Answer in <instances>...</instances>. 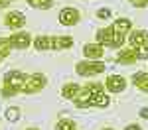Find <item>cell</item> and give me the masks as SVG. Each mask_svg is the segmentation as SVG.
<instances>
[{
    "instance_id": "cell-30",
    "label": "cell",
    "mask_w": 148,
    "mask_h": 130,
    "mask_svg": "<svg viewBox=\"0 0 148 130\" xmlns=\"http://www.w3.org/2000/svg\"><path fill=\"white\" fill-rule=\"evenodd\" d=\"M26 130H40V128H26Z\"/></svg>"
},
{
    "instance_id": "cell-25",
    "label": "cell",
    "mask_w": 148,
    "mask_h": 130,
    "mask_svg": "<svg viewBox=\"0 0 148 130\" xmlns=\"http://www.w3.org/2000/svg\"><path fill=\"white\" fill-rule=\"evenodd\" d=\"M113 14H111V10L109 8H99V12H97V18H101V20H109Z\"/></svg>"
},
{
    "instance_id": "cell-7",
    "label": "cell",
    "mask_w": 148,
    "mask_h": 130,
    "mask_svg": "<svg viewBox=\"0 0 148 130\" xmlns=\"http://www.w3.org/2000/svg\"><path fill=\"white\" fill-rule=\"evenodd\" d=\"M91 101H93V91L85 85V87H81V91L77 93V97L73 99V103L77 108H89L91 106Z\"/></svg>"
},
{
    "instance_id": "cell-17",
    "label": "cell",
    "mask_w": 148,
    "mask_h": 130,
    "mask_svg": "<svg viewBox=\"0 0 148 130\" xmlns=\"http://www.w3.org/2000/svg\"><path fill=\"white\" fill-rule=\"evenodd\" d=\"M109 103H111V99H109V95L105 93V91H101V93L93 95L91 106H97V108H107V106H109Z\"/></svg>"
},
{
    "instance_id": "cell-19",
    "label": "cell",
    "mask_w": 148,
    "mask_h": 130,
    "mask_svg": "<svg viewBox=\"0 0 148 130\" xmlns=\"http://www.w3.org/2000/svg\"><path fill=\"white\" fill-rule=\"evenodd\" d=\"M12 51V44H10V37H0V57H8Z\"/></svg>"
},
{
    "instance_id": "cell-26",
    "label": "cell",
    "mask_w": 148,
    "mask_h": 130,
    "mask_svg": "<svg viewBox=\"0 0 148 130\" xmlns=\"http://www.w3.org/2000/svg\"><path fill=\"white\" fill-rule=\"evenodd\" d=\"M132 6H136V8H142V6H146L148 4V0H128Z\"/></svg>"
},
{
    "instance_id": "cell-10",
    "label": "cell",
    "mask_w": 148,
    "mask_h": 130,
    "mask_svg": "<svg viewBox=\"0 0 148 130\" xmlns=\"http://www.w3.org/2000/svg\"><path fill=\"white\" fill-rule=\"evenodd\" d=\"M138 57H136V49L134 47H130V49H121L119 53H116V63H121V65H132V63H136Z\"/></svg>"
},
{
    "instance_id": "cell-1",
    "label": "cell",
    "mask_w": 148,
    "mask_h": 130,
    "mask_svg": "<svg viewBox=\"0 0 148 130\" xmlns=\"http://www.w3.org/2000/svg\"><path fill=\"white\" fill-rule=\"evenodd\" d=\"M97 44H101L103 47H116V49H121L123 44H125V35L121 34H114L113 28H103L97 32Z\"/></svg>"
},
{
    "instance_id": "cell-3",
    "label": "cell",
    "mask_w": 148,
    "mask_h": 130,
    "mask_svg": "<svg viewBox=\"0 0 148 130\" xmlns=\"http://www.w3.org/2000/svg\"><path fill=\"white\" fill-rule=\"evenodd\" d=\"M46 75L44 73H32V75H28L26 77V83H24L22 87V93L26 95H34V93H40L44 87H46Z\"/></svg>"
},
{
    "instance_id": "cell-31",
    "label": "cell",
    "mask_w": 148,
    "mask_h": 130,
    "mask_svg": "<svg viewBox=\"0 0 148 130\" xmlns=\"http://www.w3.org/2000/svg\"><path fill=\"white\" fill-rule=\"evenodd\" d=\"M105 130H113V128H105Z\"/></svg>"
},
{
    "instance_id": "cell-2",
    "label": "cell",
    "mask_w": 148,
    "mask_h": 130,
    "mask_svg": "<svg viewBox=\"0 0 148 130\" xmlns=\"http://www.w3.org/2000/svg\"><path fill=\"white\" fill-rule=\"evenodd\" d=\"M105 63H103L101 59H85V61H79L77 65H75V71H77V75L81 77H95V75H99L105 71Z\"/></svg>"
},
{
    "instance_id": "cell-15",
    "label": "cell",
    "mask_w": 148,
    "mask_h": 130,
    "mask_svg": "<svg viewBox=\"0 0 148 130\" xmlns=\"http://www.w3.org/2000/svg\"><path fill=\"white\" fill-rule=\"evenodd\" d=\"M132 83H134V87H138L142 93H148V73H144V71L134 73L132 75Z\"/></svg>"
},
{
    "instance_id": "cell-24",
    "label": "cell",
    "mask_w": 148,
    "mask_h": 130,
    "mask_svg": "<svg viewBox=\"0 0 148 130\" xmlns=\"http://www.w3.org/2000/svg\"><path fill=\"white\" fill-rule=\"evenodd\" d=\"M136 57L138 61H142V59H148V46H142L136 49Z\"/></svg>"
},
{
    "instance_id": "cell-32",
    "label": "cell",
    "mask_w": 148,
    "mask_h": 130,
    "mask_svg": "<svg viewBox=\"0 0 148 130\" xmlns=\"http://www.w3.org/2000/svg\"><path fill=\"white\" fill-rule=\"evenodd\" d=\"M0 61H2V57H0Z\"/></svg>"
},
{
    "instance_id": "cell-22",
    "label": "cell",
    "mask_w": 148,
    "mask_h": 130,
    "mask_svg": "<svg viewBox=\"0 0 148 130\" xmlns=\"http://www.w3.org/2000/svg\"><path fill=\"white\" fill-rule=\"evenodd\" d=\"M0 93H2V97H14L18 91H16L12 85H8L6 81H2V85H0Z\"/></svg>"
},
{
    "instance_id": "cell-11",
    "label": "cell",
    "mask_w": 148,
    "mask_h": 130,
    "mask_svg": "<svg viewBox=\"0 0 148 130\" xmlns=\"http://www.w3.org/2000/svg\"><path fill=\"white\" fill-rule=\"evenodd\" d=\"M128 44L134 49H138V47H142V46H148V32H144V30L132 32V34L128 35Z\"/></svg>"
},
{
    "instance_id": "cell-9",
    "label": "cell",
    "mask_w": 148,
    "mask_h": 130,
    "mask_svg": "<svg viewBox=\"0 0 148 130\" xmlns=\"http://www.w3.org/2000/svg\"><path fill=\"white\" fill-rule=\"evenodd\" d=\"M10 44H12V47H16V49H26V47H30V44H32V37H30L28 32L12 34L10 35Z\"/></svg>"
},
{
    "instance_id": "cell-13",
    "label": "cell",
    "mask_w": 148,
    "mask_h": 130,
    "mask_svg": "<svg viewBox=\"0 0 148 130\" xmlns=\"http://www.w3.org/2000/svg\"><path fill=\"white\" fill-rule=\"evenodd\" d=\"M113 28V32L114 34H121V35H125L130 32V28H132V22L128 20V18H116L114 20V24L111 26Z\"/></svg>"
},
{
    "instance_id": "cell-6",
    "label": "cell",
    "mask_w": 148,
    "mask_h": 130,
    "mask_svg": "<svg viewBox=\"0 0 148 130\" xmlns=\"http://www.w3.org/2000/svg\"><path fill=\"white\" fill-rule=\"evenodd\" d=\"M26 73H22V71H8L6 75H4V81L8 83V85H12L18 93L22 91V87H24V83H26Z\"/></svg>"
},
{
    "instance_id": "cell-23",
    "label": "cell",
    "mask_w": 148,
    "mask_h": 130,
    "mask_svg": "<svg viewBox=\"0 0 148 130\" xmlns=\"http://www.w3.org/2000/svg\"><path fill=\"white\" fill-rule=\"evenodd\" d=\"M18 118H20V108H18V106H10V108H6V120L16 122Z\"/></svg>"
},
{
    "instance_id": "cell-4",
    "label": "cell",
    "mask_w": 148,
    "mask_h": 130,
    "mask_svg": "<svg viewBox=\"0 0 148 130\" xmlns=\"http://www.w3.org/2000/svg\"><path fill=\"white\" fill-rule=\"evenodd\" d=\"M59 24L61 26H75V24L81 20V14L77 8H63V10L59 12Z\"/></svg>"
},
{
    "instance_id": "cell-8",
    "label": "cell",
    "mask_w": 148,
    "mask_h": 130,
    "mask_svg": "<svg viewBox=\"0 0 148 130\" xmlns=\"http://www.w3.org/2000/svg\"><path fill=\"white\" fill-rule=\"evenodd\" d=\"M4 24L8 28H12V30H22L24 24H26V16L22 12H8L4 16Z\"/></svg>"
},
{
    "instance_id": "cell-18",
    "label": "cell",
    "mask_w": 148,
    "mask_h": 130,
    "mask_svg": "<svg viewBox=\"0 0 148 130\" xmlns=\"http://www.w3.org/2000/svg\"><path fill=\"white\" fill-rule=\"evenodd\" d=\"M73 46V37L69 35H56L53 37V49H69Z\"/></svg>"
},
{
    "instance_id": "cell-5",
    "label": "cell",
    "mask_w": 148,
    "mask_h": 130,
    "mask_svg": "<svg viewBox=\"0 0 148 130\" xmlns=\"http://www.w3.org/2000/svg\"><path fill=\"white\" fill-rule=\"evenodd\" d=\"M105 89L109 93H123L126 89V81L123 75H109L105 81Z\"/></svg>"
},
{
    "instance_id": "cell-14",
    "label": "cell",
    "mask_w": 148,
    "mask_h": 130,
    "mask_svg": "<svg viewBox=\"0 0 148 130\" xmlns=\"http://www.w3.org/2000/svg\"><path fill=\"white\" fill-rule=\"evenodd\" d=\"M34 47L38 51H47V49H53V37L51 35H38L34 39Z\"/></svg>"
},
{
    "instance_id": "cell-20",
    "label": "cell",
    "mask_w": 148,
    "mask_h": 130,
    "mask_svg": "<svg viewBox=\"0 0 148 130\" xmlns=\"http://www.w3.org/2000/svg\"><path fill=\"white\" fill-rule=\"evenodd\" d=\"M28 4H30L32 8L46 10V8H51V6H53V0H28Z\"/></svg>"
},
{
    "instance_id": "cell-27",
    "label": "cell",
    "mask_w": 148,
    "mask_h": 130,
    "mask_svg": "<svg viewBox=\"0 0 148 130\" xmlns=\"http://www.w3.org/2000/svg\"><path fill=\"white\" fill-rule=\"evenodd\" d=\"M142 118H148V106H144V108H140V112H138Z\"/></svg>"
},
{
    "instance_id": "cell-16",
    "label": "cell",
    "mask_w": 148,
    "mask_h": 130,
    "mask_svg": "<svg viewBox=\"0 0 148 130\" xmlns=\"http://www.w3.org/2000/svg\"><path fill=\"white\" fill-rule=\"evenodd\" d=\"M79 91H81V87L77 83H67V85H63V89H61V97L67 99V101H73Z\"/></svg>"
},
{
    "instance_id": "cell-12",
    "label": "cell",
    "mask_w": 148,
    "mask_h": 130,
    "mask_svg": "<svg viewBox=\"0 0 148 130\" xmlns=\"http://www.w3.org/2000/svg\"><path fill=\"white\" fill-rule=\"evenodd\" d=\"M103 53H105V49H103L101 44H87V46H83L85 59H101Z\"/></svg>"
},
{
    "instance_id": "cell-29",
    "label": "cell",
    "mask_w": 148,
    "mask_h": 130,
    "mask_svg": "<svg viewBox=\"0 0 148 130\" xmlns=\"http://www.w3.org/2000/svg\"><path fill=\"white\" fill-rule=\"evenodd\" d=\"M12 0H0V8H4V6H8Z\"/></svg>"
},
{
    "instance_id": "cell-21",
    "label": "cell",
    "mask_w": 148,
    "mask_h": 130,
    "mask_svg": "<svg viewBox=\"0 0 148 130\" xmlns=\"http://www.w3.org/2000/svg\"><path fill=\"white\" fill-rule=\"evenodd\" d=\"M56 130H75V122L71 118H61V120H57Z\"/></svg>"
},
{
    "instance_id": "cell-28",
    "label": "cell",
    "mask_w": 148,
    "mask_h": 130,
    "mask_svg": "<svg viewBox=\"0 0 148 130\" xmlns=\"http://www.w3.org/2000/svg\"><path fill=\"white\" fill-rule=\"evenodd\" d=\"M125 130H142V128H140L138 124H128V126H126Z\"/></svg>"
}]
</instances>
